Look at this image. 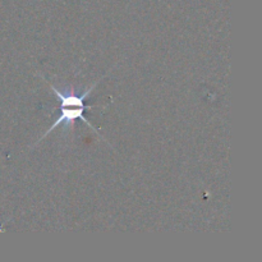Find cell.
<instances>
[{"mask_svg": "<svg viewBox=\"0 0 262 262\" xmlns=\"http://www.w3.org/2000/svg\"><path fill=\"white\" fill-rule=\"evenodd\" d=\"M60 107H61V113H60V115H59V118L55 120V122H54V124L51 125L50 129H48V132H46L45 135L40 138V141L43 140V138H45L49 133L53 132V130L55 129L58 125H60L61 123H66L67 125L68 124L73 125L74 122H76V119H81L82 122L86 123V124L89 125L91 129H94L95 132L99 133L97 132V129H95L94 125H92L91 123H90L89 120L83 117V112H84V109H87V107H78V106H60Z\"/></svg>", "mask_w": 262, "mask_h": 262, "instance_id": "1", "label": "cell"}]
</instances>
